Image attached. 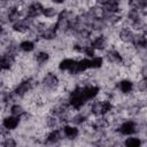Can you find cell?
I'll use <instances>...</instances> for the list:
<instances>
[{"mask_svg":"<svg viewBox=\"0 0 147 147\" xmlns=\"http://www.w3.org/2000/svg\"><path fill=\"white\" fill-rule=\"evenodd\" d=\"M86 101L87 100L83 93V86H76L69 94L68 102H69V106L72 107L74 109L79 110L86 103Z\"/></svg>","mask_w":147,"mask_h":147,"instance_id":"obj_1","label":"cell"},{"mask_svg":"<svg viewBox=\"0 0 147 147\" xmlns=\"http://www.w3.org/2000/svg\"><path fill=\"white\" fill-rule=\"evenodd\" d=\"M36 85V80L32 79V78H29V79H25L23 82H21L16 87H15V92L18 94V96L23 98L25 94H28V92Z\"/></svg>","mask_w":147,"mask_h":147,"instance_id":"obj_2","label":"cell"},{"mask_svg":"<svg viewBox=\"0 0 147 147\" xmlns=\"http://www.w3.org/2000/svg\"><path fill=\"white\" fill-rule=\"evenodd\" d=\"M42 9H44V6L39 1H33L28 6L26 11H25V16L34 20L36 17L42 15Z\"/></svg>","mask_w":147,"mask_h":147,"instance_id":"obj_3","label":"cell"},{"mask_svg":"<svg viewBox=\"0 0 147 147\" xmlns=\"http://www.w3.org/2000/svg\"><path fill=\"white\" fill-rule=\"evenodd\" d=\"M32 21H33V18L25 16L23 20H20L17 22L13 23V30L15 32H18V33H25L29 31V29L32 24Z\"/></svg>","mask_w":147,"mask_h":147,"instance_id":"obj_4","label":"cell"},{"mask_svg":"<svg viewBox=\"0 0 147 147\" xmlns=\"http://www.w3.org/2000/svg\"><path fill=\"white\" fill-rule=\"evenodd\" d=\"M59 77L54 72H47L41 80L42 86L48 90H55L59 86Z\"/></svg>","mask_w":147,"mask_h":147,"instance_id":"obj_5","label":"cell"},{"mask_svg":"<svg viewBox=\"0 0 147 147\" xmlns=\"http://www.w3.org/2000/svg\"><path fill=\"white\" fill-rule=\"evenodd\" d=\"M87 69H91V61H90V59H82V60L76 62V64L74 65V68L69 72H70V75L75 76V75L83 74Z\"/></svg>","mask_w":147,"mask_h":147,"instance_id":"obj_6","label":"cell"},{"mask_svg":"<svg viewBox=\"0 0 147 147\" xmlns=\"http://www.w3.org/2000/svg\"><path fill=\"white\" fill-rule=\"evenodd\" d=\"M118 132L123 136H131L137 132V124L133 121H125L118 126Z\"/></svg>","mask_w":147,"mask_h":147,"instance_id":"obj_7","label":"cell"},{"mask_svg":"<svg viewBox=\"0 0 147 147\" xmlns=\"http://www.w3.org/2000/svg\"><path fill=\"white\" fill-rule=\"evenodd\" d=\"M15 56L16 55L7 53V52L5 54H2V56H1V69L2 70H9L15 63Z\"/></svg>","mask_w":147,"mask_h":147,"instance_id":"obj_8","label":"cell"},{"mask_svg":"<svg viewBox=\"0 0 147 147\" xmlns=\"http://www.w3.org/2000/svg\"><path fill=\"white\" fill-rule=\"evenodd\" d=\"M99 91H100V87H99V86H96V85L88 84V85L83 86V93H84V95H85L86 100L94 99V98L99 94Z\"/></svg>","mask_w":147,"mask_h":147,"instance_id":"obj_9","label":"cell"},{"mask_svg":"<svg viewBox=\"0 0 147 147\" xmlns=\"http://www.w3.org/2000/svg\"><path fill=\"white\" fill-rule=\"evenodd\" d=\"M20 119H21L20 117L14 116V115L7 116V117H5L3 121H2V126H5L8 131H9V130H14V129H16V127L18 126Z\"/></svg>","mask_w":147,"mask_h":147,"instance_id":"obj_10","label":"cell"},{"mask_svg":"<svg viewBox=\"0 0 147 147\" xmlns=\"http://www.w3.org/2000/svg\"><path fill=\"white\" fill-rule=\"evenodd\" d=\"M106 59L109 63H115V64H121L123 63V57L119 54L118 51L116 49H109L106 53Z\"/></svg>","mask_w":147,"mask_h":147,"instance_id":"obj_11","label":"cell"},{"mask_svg":"<svg viewBox=\"0 0 147 147\" xmlns=\"http://www.w3.org/2000/svg\"><path fill=\"white\" fill-rule=\"evenodd\" d=\"M61 131H62L63 136H64L65 138H68V139H75V138H77L78 134H79V130H78L76 126L69 125V124H65V125L62 127Z\"/></svg>","mask_w":147,"mask_h":147,"instance_id":"obj_12","label":"cell"},{"mask_svg":"<svg viewBox=\"0 0 147 147\" xmlns=\"http://www.w3.org/2000/svg\"><path fill=\"white\" fill-rule=\"evenodd\" d=\"M118 37H119V39L123 42H126V44L130 42V44H132L134 33L130 29H127V28H122L121 31H119V33H118Z\"/></svg>","mask_w":147,"mask_h":147,"instance_id":"obj_13","label":"cell"},{"mask_svg":"<svg viewBox=\"0 0 147 147\" xmlns=\"http://www.w3.org/2000/svg\"><path fill=\"white\" fill-rule=\"evenodd\" d=\"M90 45H91L94 49L103 51V49L106 48V46H107V39H106L105 36H98V37H95V38L91 41Z\"/></svg>","mask_w":147,"mask_h":147,"instance_id":"obj_14","label":"cell"},{"mask_svg":"<svg viewBox=\"0 0 147 147\" xmlns=\"http://www.w3.org/2000/svg\"><path fill=\"white\" fill-rule=\"evenodd\" d=\"M7 18H8V22H10V23H15V22L20 21V18H21V11L18 10V8L15 7V6L9 7L8 8V11H7Z\"/></svg>","mask_w":147,"mask_h":147,"instance_id":"obj_15","label":"cell"},{"mask_svg":"<svg viewBox=\"0 0 147 147\" xmlns=\"http://www.w3.org/2000/svg\"><path fill=\"white\" fill-rule=\"evenodd\" d=\"M134 85L133 83L130 80V79H122L119 83H118V88L119 91L123 93V94H129L132 92Z\"/></svg>","mask_w":147,"mask_h":147,"instance_id":"obj_16","label":"cell"},{"mask_svg":"<svg viewBox=\"0 0 147 147\" xmlns=\"http://www.w3.org/2000/svg\"><path fill=\"white\" fill-rule=\"evenodd\" d=\"M102 8L107 13H118L119 11V5H118V1H116V0H107L102 5Z\"/></svg>","mask_w":147,"mask_h":147,"instance_id":"obj_17","label":"cell"},{"mask_svg":"<svg viewBox=\"0 0 147 147\" xmlns=\"http://www.w3.org/2000/svg\"><path fill=\"white\" fill-rule=\"evenodd\" d=\"M76 60H74V59H63V60H61V62L59 63V69L61 70V71H70L72 68H74V65L76 64Z\"/></svg>","mask_w":147,"mask_h":147,"instance_id":"obj_18","label":"cell"},{"mask_svg":"<svg viewBox=\"0 0 147 147\" xmlns=\"http://www.w3.org/2000/svg\"><path fill=\"white\" fill-rule=\"evenodd\" d=\"M56 31H57V29H56V25L54 24L53 26L47 28V29L40 34V37H41L42 39H45V40H53V39L56 38Z\"/></svg>","mask_w":147,"mask_h":147,"instance_id":"obj_19","label":"cell"},{"mask_svg":"<svg viewBox=\"0 0 147 147\" xmlns=\"http://www.w3.org/2000/svg\"><path fill=\"white\" fill-rule=\"evenodd\" d=\"M61 133H62V132H61L60 130L53 129V130L47 134V137H46L47 142H49V144H56V142H59V141L62 139Z\"/></svg>","mask_w":147,"mask_h":147,"instance_id":"obj_20","label":"cell"},{"mask_svg":"<svg viewBox=\"0 0 147 147\" xmlns=\"http://www.w3.org/2000/svg\"><path fill=\"white\" fill-rule=\"evenodd\" d=\"M49 60V54L45 51H40L34 54V61L39 64H44Z\"/></svg>","mask_w":147,"mask_h":147,"instance_id":"obj_21","label":"cell"},{"mask_svg":"<svg viewBox=\"0 0 147 147\" xmlns=\"http://www.w3.org/2000/svg\"><path fill=\"white\" fill-rule=\"evenodd\" d=\"M92 126L95 129V130H101V129H106L109 126V122L108 119H106L105 117H99L94 121V123L92 124Z\"/></svg>","mask_w":147,"mask_h":147,"instance_id":"obj_22","label":"cell"},{"mask_svg":"<svg viewBox=\"0 0 147 147\" xmlns=\"http://www.w3.org/2000/svg\"><path fill=\"white\" fill-rule=\"evenodd\" d=\"M34 42L31 41V40H23L21 44H20V49L22 52H25V53H30L34 49Z\"/></svg>","mask_w":147,"mask_h":147,"instance_id":"obj_23","label":"cell"},{"mask_svg":"<svg viewBox=\"0 0 147 147\" xmlns=\"http://www.w3.org/2000/svg\"><path fill=\"white\" fill-rule=\"evenodd\" d=\"M124 145L127 147H138L141 145V140L137 137H129L124 140Z\"/></svg>","mask_w":147,"mask_h":147,"instance_id":"obj_24","label":"cell"},{"mask_svg":"<svg viewBox=\"0 0 147 147\" xmlns=\"http://www.w3.org/2000/svg\"><path fill=\"white\" fill-rule=\"evenodd\" d=\"M56 15H59L57 10L54 7H44L42 9V16H45L46 18H53Z\"/></svg>","mask_w":147,"mask_h":147,"instance_id":"obj_25","label":"cell"},{"mask_svg":"<svg viewBox=\"0 0 147 147\" xmlns=\"http://www.w3.org/2000/svg\"><path fill=\"white\" fill-rule=\"evenodd\" d=\"M86 119H87V116H86L85 114H83V113H79V114H77V115L72 116L70 121H71V123H72V124L79 125V124H83Z\"/></svg>","mask_w":147,"mask_h":147,"instance_id":"obj_26","label":"cell"},{"mask_svg":"<svg viewBox=\"0 0 147 147\" xmlns=\"http://www.w3.org/2000/svg\"><path fill=\"white\" fill-rule=\"evenodd\" d=\"M90 61H91V69H99L103 64V59L101 56H93L92 59H90Z\"/></svg>","mask_w":147,"mask_h":147,"instance_id":"obj_27","label":"cell"},{"mask_svg":"<svg viewBox=\"0 0 147 147\" xmlns=\"http://www.w3.org/2000/svg\"><path fill=\"white\" fill-rule=\"evenodd\" d=\"M24 111H25L24 108L21 105H18V103H15V105H13L10 107V114L14 115V116H17V117H20L21 115H23Z\"/></svg>","mask_w":147,"mask_h":147,"instance_id":"obj_28","label":"cell"},{"mask_svg":"<svg viewBox=\"0 0 147 147\" xmlns=\"http://www.w3.org/2000/svg\"><path fill=\"white\" fill-rule=\"evenodd\" d=\"M127 18L131 21V23L134 22V21L140 20V13H139L138 8H131V9L127 11Z\"/></svg>","mask_w":147,"mask_h":147,"instance_id":"obj_29","label":"cell"},{"mask_svg":"<svg viewBox=\"0 0 147 147\" xmlns=\"http://www.w3.org/2000/svg\"><path fill=\"white\" fill-rule=\"evenodd\" d=\"M137 90L139 92H147V78H141L137 83Z\"/></svg>","mask_w":147,"mask_h":147,"instance_id":"obj_30","label":"cell"},{"mask_svg":"<svg viewBox=\"0 0 147 147\" xmlns=\"http://www.w3.org/2000/svg\"><path fill=\"white\" fill-rule=\"evenodd\" d=\"M94 51H95V49H94L91 45H85V46H84V49H83V53H84L87 57H91V59H92L93 56H95V55H94Z\"/></svg>","mask_w":147,"mask_h":147,"instance_id":"obj_31","label":"cell"},{"mask_svg":"<svg viewBox=\"0 0 147 147\" xmlns=\"http://www.w3.org/2000/svg\"><path fill=\"white\" fill-rule=\"evenodd\" d=\"M16 145H17V142L13 138H6L5 141L1 142V146L2 147H15Z\"/></svg>","mask_w":147,"mask_h":147,"instance_id":"obj_32","label":"cell"},{"mask_svg":"<svg viewBox=\"0 0 147 147\" xmlns=\"http://www.w3.org/2000/svg\"><path fill=\"white\" fill-rule=\"evenodd\" d=\"M140 74H141V77H142V78H147V64H145V65L141 68Z\"/></svg>","mask_w":147,"mask_h":147,"instance_id":"obj_33","label":"cell"},{"mask_svg":"<svg viewBox=\"0 0 147 147\" xmlns=\"http://www.w3.org/2000/svg\"><path fill=\"white\" fill-rule=\"evenodd\" d=\"M54 3H56V5H61V3H63L65 0H52Z\"/></svg>","mask_w":147,"mask_h":147,"instance_id":"obj_34","label":"cell"},{"mask_svg":"<svg viewBox=\"0 0 147 147\" xmlns=\"http://www.w3.org/2000/svg\"><path fill=\"white\" fill-rule=\"evenodd\" d=\"M95 1H96V3H98L99 6H102V5H103V3H105L107 0H95Z\"/></svg>","mask_w":147,"mask_h":147,"instance_id":"obj_35","label":"cell"},{"mask_svg":"<svg viewBox=\"0 0 147 147\" xmlns=\"http://www.w3.org/2000/svg\"><path fill=\"white\" fill-rule=\"evenodd\" d=\"M142 33L147 37V24H145V26H144V29H142Z\"/></svg>","mask_w":147,"mask_h":147,"instance_id":"obj_36","label":"cell"},{"mask_svg":"<svg viewBox=\"0 0 147 147\" xmlns=\"http://www.w3.org/2000/svg\"><path fill=\"white\" fill-rule=\"evenodd\" d=\"M116 1H119V0H116Z\"/></svg>","mask_w":147,"mask_h":147,"instance_id":"obj_37","label":"cell"}]
</instances>
